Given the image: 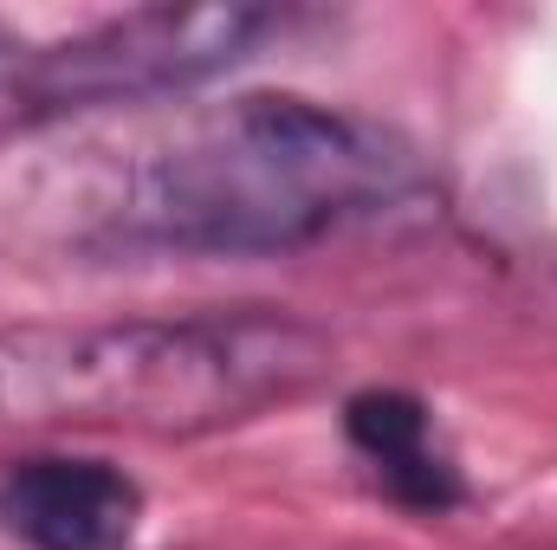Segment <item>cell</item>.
Masks as SVG:
<instances>
[{
  "mask_svg": "<svg viewBox=\"0 0 557 550\" xmlns=\"http://www.w3.org/2000/svg\"><path fill=\"white\" fill-rule=\"evenodd\" d=\"M409 142L311 98H234L162 142L117 208L124 240L175 253H298L416 188Z\"/></svg>",
  "mask_w": 557,
  "mask_h": 550,
  "instance_id": "1",
  "label": "cell"
},
{
  "mask_svg": "<svg viewBox=\"0 0 557 550\" xmlns=\"http://www.w3.org/2000/svg\"><path fill=\"white\" fill-rule=\"evenodd\" d=\"M331 370V343L278 311L131 317L98 330H26L0 343V409L131 434H214L298 402Z\"/></svg>",
  "mask_w": 557,
  "mask_h": 550,
  "instance_id": "2",
  "label": "cell"
},
{
  "mask_svg": "<svg viewBox=\"0 0 557 550\" xmlns=\"http://www.w3.org/2000/svg\"><path fill=\"white\" fill-rule=\"evenodd\" d=\"M278 26L273 7H149L46 46L20 72V111H85L201 85Z\"/></svg>",
  "mask_w": 557,
  "mask_h": 550,
  "instance_id": "3",
  "label": "cell"
},
{
  "mask_svg": "<svg viewBox=\"0 0 557 550\" xmlns=\"http://www.w3.org/2000/svg\"><path fill=\"white\" fill-rule=\"evenodd\" d=\"M143 486L111 460L26 453L0 466V532L26 550H131Z\"/></svg>",
  "mask_w": 557,
  "mask_h": 550,
  "instance_id": "4",
  "label": "cell"
},
{
  "mask_svg": "<svg viewBox=\"0 0 557 550\" xmlns=\"http://www.w3.org/2000/svg\"><path fill=\"white\" fill-rule=\"evenodd\" d=\"M344 440L357 447V460L370 466V479L409 505L421 518H441L467 499L460 466L434 427L428 402H416L409 389H363L344 402Z\"/></svg>",
  "mask_w": 557,
  "mask_h": 550,
  "instance_id": "5",
  "label": "cell"
}]
</instances>
